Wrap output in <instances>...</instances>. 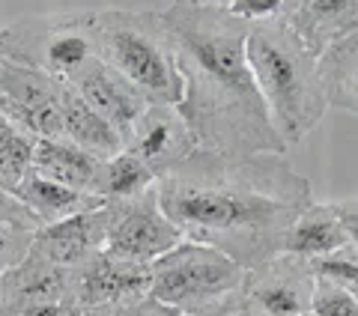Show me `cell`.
Listing matches in <instances>:
<instances>
[{"label": "cell", "mask_w": 358, "mask_h": 316, "mask_svg": "<svg viewBox=\"0 0 358 316\" xmlns=\"http://www.w3.org/2000/svg\"><path fill=\"white\" fill-rule=\"evenodd\" d=\"M33 236L36 233H21V230H13V227H3V224H0V280L6 278L9 268L24 259V254L30 251Z\"/></svg>", "instance_id": "26"}, {"label": "cell", "mask_w": 358, "mask_h": 316, "mask_svg": "<svg viewBox=\"0 0 358 316\" xmlns=\"http://www.w3.org/2000/svg\"><path fill=\"white\" fill-rule=\"evenodd\" d=\"M99 60L117 69L150 105L176 108L182 84L155 9H102L93 13Z\"/></svg>", "instance_id": "4"}, {"label": "cell", "mask_w": 358, "mask_h": 316, "mask_svg": "<svg viewBox=\"0 0 358 316\" xmlns=\"http://www.w3.org/2000/svg\"><path fill=\"white\" fill-rule=\"evenodd\" d=\"M30 171L51 179V182L69 185L75 191L99 197V171H102V161L84 150H78L75 143L63 138H42L33 143Z\"/></svg>", "instance_id": "16"}, {"label": "cell", "mask_w": 358, "mask_h": 316, "mask_svg": "<svg viewBox=\"0 0 358 316\" xmlns=\"http://www.w3.org/2000/svg\"><path fill=\"white\" fill-rule=\"evenodd\" d=\"M182 242V233L162 212L155 188L134 200L108 203V233L102 254L126 259V263L152 266Z\"/></svg>", "instance_id": "7"}, {"label": "cell", "mask_w": 358, "mask_h": 316, "mask_svg": "<svg viewBox=\"0 0 358 316\" xmlns=\"http://www.w3.org/2000/svg\"><path fill=\"white\" fill-rule=\"evenodd\" d=\"M308 316H310V313H308Z\"/></svg>", "instance_id": "33"}, {"label": "cell", "mask_w": 358, "mask_h": 316, "mask_svg": "<svg viewBox=\"0 0 358 316\" xmlns=\"http://www.w3.org/2000/svg\"><path fill=\"white\" fill-rule=\"evenodd\" d=\"M108 233V203L84 215L66 218L48 227H39L30 242V251L63 268H81L90 257H96L105 247Z\"/></svg>", "instance_id": "14"}, {"label": "cell", "mask_w": 358, "mask_h": 316, "mask_svg": "<svg viewBox=\"0 0 358 316\" xmlns=\"http://www.w3.org/2000/svg\"><path fill=\"white\" fill-rule=\"evenodd\" d=\"M221 13L245 21V24H257V21L275 18L281 13V0H215Z\"/></svg>", "instance_id": "25"}, {"label": "cell", "mask_w": 358, "mask_h": 316, "mask_svg": "<svg viewBox=\"0 0 358 316\" xmlns=\"http://www.w3.org/2000/svg\"><path fill=\"white\" fill-rule=\"evenodd\" d=\"M122 150H129L134 158H141L155 173V179H164L167 173L179 171L188 158L197 155V143L176 108L150 105L141 114V120L134 122Z\"/></svg>", "instance_id": "10"}, {"label": "cell", "mask_w": 358, "mask_h": 316, "mask_svg": "<svg viewBox=\"0 0 358 316\" xmlns=\"http://www.w3.org/2000/svg\"><path fill=\"white\" fill-rule=\"evenodd\" d=\"M155 182L159 179H155V173L141 158H134L129 150H120L117 155L102 161V171H99V200L105 203L134 200L152 191Z\"/></svg>", "instance_id": "21"}, {"label": "cell", "mask_w": 358, "mask_h": 316, "mask_svg": "<svg viewBox=\"0 0 358 316\" xmlns=\"http://www.w3.org/2000/svg\"><path fill=\"white\" fill-rule=\"evenodd\" d=\"M60 138L75 143L78 150L90 152L99 161L117 155L122 150V138L108 126V122L96 114L87 101L66 84L63 96V117H60Z\"/></svg>", "instance_id": "18"}, {"label": "cell", "mask_w": 358, "mask_h": 316, "mask_svg": "<svg viewBox=\"0 0 358 316\" xmlns=\"http://www.w3.org/2000/svg\"><path fill=\"white\" fill-rule=\"evenodd\" d=\"M75 299V272L54 266L39 254L27 251L18 266L0 280V304L3 308H33V304H63Z\"/></svg>", "instance_id": "15"}, {"label": "cell", "mask_w": 358, "mask_h": 316, "mask_svg": "<svg viewBox=\"0 0 358 316\" xmlns=\"http://www.w3.org/2000/svg\"><path fill=\"white\" fill-rule=\"evenodd\" d=\"M0 316H84V310L78 301L33 304V308H3V304H0Z\"/></svg>", "instance_id": "30"}, {"label": "cell", "mask_w": 358, "mask_h": 316, "mask_svg": "<svg viewBox=\"0 0 358 316\" xmlns=\"http://www.w3.org/2000/svg\"><path fill=\"white\" fill-rule=\"evenodd\" d=\"M0 224H3V227H13V230H21V233L39 230L36 218L30 215V209L15 197V191H9L3 185H0Z\"/></svg>", "instance_id": "27"}, {"label": "cell", "mask_w": 358, "mask_h": 316, "mask_svg": "<svg viewBox=\"0 0 358 316\" xmlns=\"http://www.w3.org/2000/svg\"><path fill=\"white\" fill-rule=\"evenodd\" d=\"M99 57L93 13L27 15L0 27V63L66 81Z\"/></svg>", "instance_id": "6"}, {"label": "cell", "mask_w": 358, "mask_h": 316, "mask_svg": "<svg viewBox=\"0 0 358 316\" xmlns=\"http://www.w3.org/2000/svg\"><path fill=\"white\" fill-rule=\"evenodd\" d=\"M75 299L81 310L117 308L150 299V266L126 263L99 251L81 268H75Z\"/></svg>", "instance_id": "12"}, {"label": "cell", "mask_w": 358, "mask_h": 316, "mask_svg": "<svg viewBox=\"0 0 358 316\" xmlns=\"http://www.w3.org/2000/svg\"><path fill=\"white\" fill-rule=\"evenodd\" d=\"M310 275L313 280H329L334 287L350 289L352 296H358V254L350 247H341L334 254H326L320 259H310Z\"/></svg>", "instance_id": "23"}, {"label": "cell", "mask_w": 358, "mask_h": 316, "mask_svg": "<svg viewBox=\"0 0 358 316\" xmlns=\"http://www.w3.org/2000/svg\"><path fill=\"white\" fill-rule=\"evenodd\" d=\"M15 197L30 209V215L36 218L39 227H48V224H57V221L105 206V200L84 194V191H75L69 185L51 182V179H45L33 171L21 179V185L15 188Z\"/></svg>", "instance_id": "17"}, {"label": "cell", "mask_w": 358, "mask_h": 316, "mask_svg": "<svg viewBox=\"0 0 358 316\" xmlns=\"http://www.w3.org/2000/svg\"><path fill=\"white\" fill-rule=\"evenodd\" d=\"M341 247H346V239H343V230L338 224L331 203H313V206H308L293 221V227L287 230L281 254L299 257V259H305V263H310V259L334 254V251H341Z\"/></svg>", "instance_id": "19"}, {"label": "cell", "mask_w": 358, "mask_h": 316, "mask_svg": "<svg viewBox=\"0 0 358 316\" xmlns=\"http://www.w3.org/2000/svg\"><path fill=\"white\" fill-rule=\"evenodd\" d=\"M245 57L278 138L287 150L301 143L329 114L320 57L301 45L281 15L248 27Z\"/></svg>", "instance_id": "3"}, {"label": "cell", "mask_w": 358, "mask_h": 316, "mask_svg": "<svg viewBox=\"0 0 358 316\" xmlns=\"http://www.w3.org/2000/svg\"><path fill=\"white\" fill-rule=\"evenodd\" d=\"M331 209H334V215H338V224H341V230H343L346 247L358 254V197L334 200Z\"/></svg>", "instance_id": "28"}, {"label": "cell", "mask_w": 358, "mask_h": 316, "mask_svg": "<svg viewBox=\"0 0 358 316\" xmlns=\"http://www.w3.org/2000/svg\"><path fill=\"white\" fill-rule=\"evenodd\" d=\"M155 13L182 84L176 110L197 152L224 161L284 155L287 146L272 129L245 57L251 24L221 13L215 0H179Z\"/></svg>", "instance_id": "2"}, {"label": "cell", "mask_w": 358, "mask_h": 316, "mask_svg": "<svg viewBox=\"0 0 358 316\" xmlns=\"http://www.w3.org/2000/svg\"><path fill=\"white\" fill-rule=\"evenodd\" d=\"M155 197L185 242L215 247L245 272L281 257L287 230L317 203L310 179L284 155L224 161L203 152L159 179Z\"/></svg>", "instance_id": "1"}, {"label": "cell", "mask_w": 358, "mask_h": 316, "mask_svg": "<svg viewBox=\"0 0 358 316\" xmlns=\"http://www.w3.org/2000/svg\"><path fill=\"white\" fill-rule=\"evenodd\" d=\"M84 316H179L173 310L155 304L152 299H141L131 304H117V308H99V310H84Z\"/></svg>", "instance_id": "29"}, {"label": "cell", "mask_w": 358, "mask_h": 316, "mask_svg": "<svg viewBox=\"0 0 358 316\" xmlns=\"http://www.w3.org/2000/svg\"><path fill=\"white\" fill-rule=\"evenodd\" d=\"M66 81L0 63V114L33 141L60 138Z\"/></svg>", "instance_id": "8"}, {"label": "cell", "mask_w": 358, "mask_h": 316, "mask_svg": "<svg viewBox=\"0 0 358 316\" xmlns=\"http://www.w3.org/2000/svg\"><path fill=\"white\" fill-rule=\"evenodd\" d=\"M218 316H248V313H245V310L239 308V304H233V308H227V310L218 313Z\"/></svg>", "instance_id": "31"}, {"label": "cell", "mask_w": 358, "mask_h": 316, "mask_svg": "<svg viewBox=\"0 0 358 316\" xmlns=\"http://www.w3.org/2000/svg\"><path fill=\"white\" fill-rule=\"evenodd\" d=\"M278 15L313 57L358 33V0H281Z\"/></svg>", "instance_id": "13"}, {"label": "cell", "mask_w": 358, "mask_h": 316, "mask_svg": "<svg viewBox=\"0 0 358 316\" xmlns=\"http://www.w3.org/2000/svg\"><path fill=\"white\" fill-rule=\"evenodd\" d=\"M313 275L299 257L281 254L245 272L239 308L248 316H308Z\"/></svg>", "instance_id": "9"}, {"label": "cell", "mask_w": 358, "mask_h": 316, "mask_svg": "<svg viewBox=\"0 0 358 316\" xmlns=\"http://www.w3.org/2000/svg\"><path fill=\"white\" fill-rule=\"evenodd\" d=\"M355 299H358V296H355Z\"/></svg>", "instance_id": "32"}, {"label": "cell", "mask_w": 358, "mask_h": 316, "mask_svg": "<svg viewBox=\"0 0 358 316\" xmlns=\"http://www.w3.org/2000/svg\"><path fill=\"white\" fill-rule=\"evenodd\" d=\"M310 316H358V299L350 289L334 287L329 280H313Z\"/></svg>", "instance_id": "24"}, {"label": "cell", "mask_w": 358, "mask_h": 316, "mask_svg": "<svg viewBox=\"0 0 358 316\" xmlns=\"http://www.w3.org/2000/svg\"><path fill=\"white\" fill-rule=\"evenodd\" d=\"M320 78L329 108L358 117V33L320 57Z\"/></svg>", "instance_id": "20"}, {"label": "cell", "mask_w": 358, "mask_h": 316, "mask_svg": "<svg viewBox=\"0 0 358 316\" xmlns=\"http://www.w3.org/2000/svg\"><path fill=\"white\" fill-rule=\"evenodd\" d=\"M245 268L215 247L182 242L150 266V299L179 316H218L239 301Z\"/></svg>", "instance_id": "5"}, {"label": "cell", "mask_w": 358, "mask_h": 316, "mask_svg": "<svg viewBox=\"0 0 358 316\" xmlns=\"http://www.w3.org/2000/svg\"><path fill=\"white\" fill-rule=\"evenodd\" d=\"M66 84L120 134L122 146H126V138L131 134L134 122L150 108V101L141 96L138 87H131L117 69H110V66L99 57L84 63L75 75L66 78Z\"/></svg>", "instance_id": "11"}, {"label": "cell", "mask_w": 358, "mask_h": 316, "mask_svg": "<svg viewBox=\"0 0 358 316\" xmlns=\"http://www.w3.org/2000/svg\"><path fill=\"white\" fill-rule=\"evenodd\" d=\"M33 141L30 134L21 131L15 122H9L0 114V185L15 191L21 179L30 173L33 164Z\"/></svg>", "instance_id": "22"}]
</instances>
